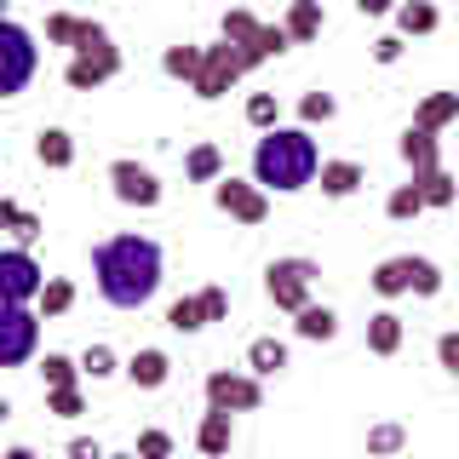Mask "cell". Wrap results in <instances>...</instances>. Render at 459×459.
Instances as JSON below:
<instances>
[{"mask_svg":"<svg viewBox=\"0 0 459 459\" xmlns=\"http://www.w3.org/2000/svg\"><path fill=\"white\" fill-rule=\"evenodd\" d=\"M161 276H167V253L150 236H109L92 247V281L104 293V305H115V310L155 305Z\"/></svg>","mask_w":459,"mask_h":459,"instance_id":"cell-1","label":"cell"},{"mask_svg":"<svg viewBox=\"0 0 459 459\" xmlns=\"http://www.w3.org/2000/svg\"><path fill=\"white\" fill-rule=\"evenodd\" d=\"M322 172V150H316L310 126H270L253 143V184L270 195H299Z\"/></svg>","mask_w":459,"mask_h":459,"instance_id":"cell-2","label":"cell"},{"mask_svg":"<svg viewBox=\"0 0 459 459\" xmlns=\"http://www.w3.org/2000/svg\"><path fill=\"white\" fill-rule=\"evenodd\" d=\"M115 75H121V47H115V35L104 23L86 18L75 52H69V69H64L69 92H98V86H109Z\"/></svg>","mask_w":459,"mask_h":459,"instance_id":"cell-3","label":"cell"},{"mask_svg":"<svg viewBox=\"0 0 459 459\" xmlns=\"http://www.w3.org/2000/svg\"><path fill=\"white\" fill-rule=\"evenodd\" d=\"M368 287H373L379 299H402V293L437 299V293H442V270H437V258H420V253H396V258H379V264H373Z\"/></svg>","mask_w":459,"mask_h":459,"instance_id":"cell-4","label":"cell"},{"mask_svg":"<svg viewBox=\"0 0 459 459\" xmlns=\"http://www.w3.org/2000/svg\"><path fill=\"white\" fill-rule=\"evenodd\" d=\"M224 40L230 47H241V57H247V69H258L264 57H281V52H293V40H287V29L281 23H264V18H253L247 6H236V12H224Z\"/></svg>","mask_w":459,"mask_h":459,"instance_id":"cell-5","label":"cell"},{"mask_svg":"<svg viewBox=\"0 0 459 459\" xmlns=\"http://www.w3.org/2000/svg\"><path fill=\"white\" fill-rule=\"evenodd\" d=\"M316 276H322V264H316V258H305V253L270 258V264H264V293H270V305L287 310V316H299V310L310 305Z\"/></svg>","mask_w":459,"mask_h":459,"instance_id":"cell-6","label":"cell"},{"mask_svg":"<svg viewBox=\"0 0 459 459\" xmlns=\"http://www.w3.org/2000/svg\"><path fill=\"white\" fill-rule=\"evenodd\" d=\"M35 69H40V47H35V35H29L23 23L0 18V104H6V98H18V92H29Z\"/></svg>","mask_w":459,"mask_h":459,"instance_id":"cell-7","label":"cell"},{"mask_svg":"<svg viewBox=\"0 0 459 459\" xmlns=\"http://www.w3.org/2000/svg\"><path fill=\"white\" fill-rule=\"evenodd\" d=\"M241 75H247V57H241V47H230V40L219 35L212 47H201V75H195L190 92L201 98V104H219Z\"/></svg>","mask_w":459,"mask_h":459,"instance_id":"cell-8","label":"cell"},{"mask_svg":"<svg viewBox=\"0 0 459 459\" xmlns=\"http://www.w3.org/2000/svg\"><path fill=\"white\" fill-rule=\"evenodd\" d=\"M40 351V310L35 305H0V368H23Z\"/></svg>","mask_w":459,"mask_h":459,"instance_id":"cell-9","label":"cell"},{"mask_svg":"<svg viewBox=\"0 0 459 459\" xmlns=\"http://www.w3.org/2000/svg\"><path fill=\"white\" fill-rule=\"evenodd\" d=\"M109 195L121 201V207H138V212H150V207H161V178H155V167H143L133 161V155H115L109 161Z\"/></svg>","mask_w":459,"mask_h":459,"instance_id":"cell-10","label":"cell"},{"mask_svg":"<svg viewBox=\"0 0 459 459\" xmlns=\"http://www.w3.org/2000/svg\"><path fill=\"white\" fill-rule=\"evenodd\" d=\"M40 287H47V270L29 247H0V305H35Z\"/></svg>","mask_w":459,"mask_h":459,"instance_id":"cell-11","label":"cell"},{"mask_svg":"<svg viewBox=\"0 0 459 459\" xmlns=\"http://www.w3.org/2000/svg\"><path fill=\"white\" fill-rule=\"evenodd\" d=\"M207 408H224V413H258V408H264V379H258V373L212 368V373H207Z\"/></svg>","mask_w":459,"mask_h":459,"instance_id":"cell-12","label":"cell"},{"mask_svg":"<svg viewBox=\"0 0 459 459\" xmlns=\"http://www.w3.org/2000/svg\"><path fill=\"white\" fill-rule=\"evenodd\" d=\"M212 207L230 212L236 224H264L270 219V190H258L253 178H230L224 172V178L212 184Z\"/></svg>","mask_w":459,"mask_h":459,"instance_id":"cell-13","label":"cell"},{"mask_svg":"<svg viewBox=\"0 0 459 459\" xmlns=\"http://www.w3.org/2000/svg\"><path fill=\"white\" fill-rule=\"evenodd\" d=\"M121 373L138 385V391H161V385L172 379V356L161 351V344H143V351L126 356V368H121Z\"/></svg>","mask_w":459,"mask_h":459,"instance_id":"cell-14","label":"cell"},{"mask_svg":"<svg viewBox=\"0 0 459 459\" xmlns=\"http://www.w3.org/2000/svg\"><path fill=\"white\" fill-rule=\"evenodd\" d=\"M396 155L408 161L413 178H425V172H437V167H442V138H437V133H425V126H408V133H402V143H396Z\"/></svg>","mask_w":459,"mask_h":459,"instance_id":"cell-15","label":"cell"},{"mask_svg":"<svg viewBox=\"0 0 459 459\" xmlns=\"http://www.w3.org/2000/svg\"><path fill=\"white\" fill-rule=\"evenodd\" d=\"M230 442H236V413L207 408V413H201V425H195V448L207 454V459H224Z\"/></svg>","mask_w":459,"mask_h":459,"instance_id":"cell-16","label":"cell"},{"mask_svg":"<svg viewBox=\"0 0 459 459\" xmlns=\"http://www.w3.org/2000/svg\"><path fill=\"white\" fill-rule=\"evenodd\" d=\"M316 184H322V195H327V201H351V195L368 184V167H362V161H322Z\"/></svg>","mask_w":459,"mask_h":459,"instance_id":"cell-17","label":"cell"},{"mask_svg":"<svg viewBox=\"0 0 459 459\" xmlns=\"http://www.w3.org/2000/svg\"><path fill=\"white\" fill-rule=\"evenodd\" d=\"M281 29H287V40H293V47H310V40H322V29H327L322 0H293V6H287V18H281Z\"/></svg>","mask_w":459,"mask_h":459,"instance_id":"cell-18","label":"cell"},{"mask_svg":"<svg viewBox=\"0 0 459 459\" xmlns=\"http://www.w3.org/2000/svg\"><path fill=\"white\" fill-rule=\"evenodd\" d=\"M35 161L52 167V172H69L75 167V133H69V126H40L35 133Z\"/></svg>","mask_w":459,"mask_h":459,"instance_id":"cell-19","label":"cell"},{"mask_svg":"<svg viewBox=\"0 0 459 459\" xmlns=\"http://www.w3.org/2000/svg\"><path fill=\"white\" fill-rule=\"evenodd\" d=\"M459 121V92H425L420 109H413V126H425V133H448V126Z\"/></svg>","mask_w":459,"mask_h":459,"instance_id":"cell-20","label":"cell"},{"mask_svg":"<svg viewBox=\"0 0 459 459\" xmlns=\"http://www.w3.org/2000/svg\"><path fill=\"white\" fill-rule=\"evenodd\" d=\"M391 18H396V35H402V40H413V35H437V29H442V12L430 6V0H402Z\"/></svg>","mask_w":459,"mask_h":459,"instance_id":"cell-21","label":"cell"},{"mask_svg":"<svg viewBox=\"0 0 459 459\" xmlns=\"http://www.w3.org/2000/svg\"><path fill=\"white\" fill-rule=\"evenodd\" d=\"M293 333H299V339H310V344L339 339V310H333V305H305V310L293 316Z\"/></svg>","mask_w":459,"mask_h":459,"instance_id":"cell-22","label":"cell"},{"mask_svg":"<svg viewBox=\"0 0 459 459\" xmlns=\"http://www.w3.org/2000/svg\"><path fill=\"white\" fill-rule=\"evenodd\" d=\"M184 178H190V184H219L224 178V150H219V143H190V155H184Z\"/></svg>","mask_w":459,"mask_h":459,"instance_id":"cell-23","label":"cell"},{"mask_svg":"<svg viewBox=\"0 0 459 459\" xmlns=\"http://www.w3.org/2000/svg\"><path fill=\"white\" fill-rule=\"evenodd\" d=\"M368 351L373 356H396L402 351V316L396 310H373L368 316Z\"/></svg>","mask_w":459,"mask_h":459,"instance_id":"cell-24","label":"cell"},{"mask_svg":"<svg viewBox=\"0 0 459 459\" xmlns=\"http://www.w3.org/2000/svg\"><path fill=\"white\" fill-rule=\"evenodd\" d=\"M35 310H40V322L69 316V310H75V281H69V276H47V287H40V299H35Z\"/></svg>","mask_w":459,"mask_h":459,"instance_id":"cell-25","label":"cell"},{"mask_svg":"<svg viewBox=\"0 0 459 459\" xmlns=\"http://www.w3.org/2000/svg\"><path fill=\"white\" fill-rule=\"evenodd\" d=\"M420 184V195H425V212H442V207H454V195H459V178L448 167H437V172H425V178H413Z\"/></svg>","mask_w":459,"mask_h":459,"instance_id":"cell-26","label":"cell"},{"mask_svg":"<svg viewBox=\"0 0 459 459\" xmlns=\"http://www.w3.org/2000/svg\"><path fill=\"white\" fill-rule=\"evenodd\" d=\"M161 75L195 86V75H201V47H190V40H184V47H167L161 52Z\"/></svg>","mask_w":459,"mask_h":459,"instance_id":"cell-27","label":"cell"},{"mask_svg":"<svg viewBox=\"0 0 459 459\" xmlns=\"http://www.w3.org/2000/svg\"><path fill=\"white\" fill-rule=\"evenodd\" d=\"M287 368V344L281 339H253L247 344V373H258V379H270V373H281Z\"/></svg>","mask_w":459,"mask_h":459,"instance_id":"cell-28","label":"cell"},{"mask_svg":"<svg viewBox=\"0 0 459 459\" xmlns=\"http://www.w3.org/2000/svg\"><path fill=\"white\" fill-rule=\"evenodd\" d=\"M167 327L172 333H201V327H207V310H201V293H184V299H172L167 305Z\"/></svg>","mask_w":459,"mask_h":459,"instance_id":"cell-29","label":"cell"},{"mask_svg":"<svg viewBox=\"0 0 459 459\" xmlns=\"http://www.w3.org/2000/svg\"><path fill=\"white\" fill-rule=\"evenodd\" d=\"M40 385H47V391H64V385H81V356L47 351V356H40Z\"/></svg>","mask_w":459,"mask_h":459,"instance_id":"cell-30","label":"cell"},{"mask_svg":"<svg viewBox=\"0 0 459 459\" xmlns=\"http://www.w3.org/2000/svg\"><path fill=\"white\" fill-rule=\"evenodd\" d=\"M408 448V430H402L396 420H379V425H368V459H391Z\"/></svg>","mask_w":459,"mask_h":459,"instance_id":"cell-31","label":"cell"},{"mask_svg":"<svg viewBox=\"0 0 459 459\" xmlns=\"http://www.w3.org/2000/svg\"><path fill=\"white\" fill-rule=\"evenodd\" d=\"M425 212V195H420V184H396L391 195H385V219H396V224H408V219H420Z\"/></svg>","mask_w":459,"mask_h":459,"instance_id":"cell-32","label":"cell"},{"mask_svg":"<svg viewBox=\"0 0 459 459\" xmlns=\"http://www.w3.org/2000/svg\"><path fill=\"white\" fill-rule=\"evenodd\" d=\"M115 373H121V356H115L109 344H86L81 351V379L104 385V379H115Z\"/></svg>","mask_w":459,"mask_h":459,"instance_id":"cell-33","label":"cell"},{"mask_svg":"<svg viewBox=\"0 0 459 459\" xmlns=\"http://www.w3.org/2000/svg\"><path fill=\"white\" fill-rule=\"evenodd\" d=\"M81 23L86 18H75V12H47V47H69V52H75Z\"/></svg>","mask_w":459,"mask_h":459,"instance_id":"cell-34","label":"cell"},{"mask_svg":"<svg viewBox=\"0 0 459 459\" xmlns=\"http://www.w3.org/2000/svg\"><path fill=\"white\" fill-rule=\"evenodd\" d=\"M333 115H339L333 92H305V98H299V121H305V126H327Z\"/></svg>","mask_w":459,"mask_h":459,"instance_id":"cell-35","label":"cell"},{"mask_svg":"<svg viewBox=\"0 0 459 459\" xmlns=\"http://www.w3.org/2000/svg\"><path fill=\"white\" fill-rule=\"evenodd\" d=\"M172 448H178V442H172V430H161V425H143L138 442H133L138 459H172Z\"/></svg>","mask_w":459,"mask_h":459,"instance_id":"cell-36","label":"cell"},{"mask_svg":"<svg viewBox=\"0 0 459 459\" xmlns=\"http://www.w3.org/2000/svg\"><path fill=\"white\" fill-rule=\"evenodd\" d=\"M47 413H52V420H81V413H86V391H81V385L47 391Z\"/></svg>","mask_w":459,"mask_h":459,"instance_id":"cell-37","label":"cell"},{"mask_svg":"<svg viewBox=\"0 0 459 459\" xmlns=\"http://www.w3.org/2000/svg\"><path fill=\"white\" fill-rule=\"evenodd\" d=\"M247 126H258V133L281 126V104H276V92H253V98H247Z\"/></svg>","mask_w":459,"mask_h":459,"instance_id":"cell-38","label":"cell"},{"mask_svg":"<svg viewBox=\"0 0 459 459\" xmlns=\"http://www.w3.org/2000/svg\"><path fill=\"white\" fill-rule=\"evenodd\" d=\"M201 310H207V327L230 322V293H224V287H201Z\"/></svg>","mask_w":459,"mask_h":459,"instance_id":"cell-39","label":"cell"},{"mask_svg":"<svg viewBox=\"0 0 459 459\" xmlns=\"http://www.w3.org/2000/svg\"><path fill=\"white\" fill-rule=\"evenodd\" d=\"M402 52H408V40H402V35H379V40H373V64H385V69L402 64Z\"/></svg>","mask_w":459,"mask_h":459,"instance_id":"cell-40","label":"cell"},{"mask_svg":"<svg viewBox=\"0 0 459 459\" xmlns=\"http://www.w3.org/2000/svg\"><path fill=\"white\" fill-rule=\"evenodd\" d=\"M437 362H442V368H448L454 379H459V333H454V327H448V333L437 339Z\"/></svg>","mask_w":459,"mask_h":459,"instance_id":"cell-41","label":"cell"},{"mask_svg":"<svg viewBox=\"0 0 459 459\" xmlns=\"http://www.w3.org/2000/svg\"><path fill=\"white\" fill-rule=\"evenodd\" d=\"M40 230H47V224H40L35 212H18V224H12V236H18V247H35V241H40Z\"/></svg>","mask_w":459,"mask_h":459,"instance_id":"cell-42","label":"cell"},{"mask_svg":"<svg viewBox=\"0 0 459 459\" xmlns=\"http://www.w3.org/2000/svg\"><path fill=\"white\" fill-rule=\"evenodd\" d=\"M109 448H104V442H92V437H75V442H69V459H104Z\"/></svg>","mask_w":459,"mask_h":459,"instance_id":"cell-43","label":"cell"},{"mask_svg":"<svg viewBox=\"0 0 459 459\" xmlns=\"http://www.w3.org/2000/svg\"><path fill=\"white\" fill-rule=\"evenodd\" d=\"M396 6H402V0H356V12H362V18H391Z\"/></svg>","mask_w":459,"mask_h":459,"instance_id":"cell-44","label":"cell"},{"mask_svg":"<svg viewBox=\"0 0 459 459\" xmlns=\"http://www.w3.org/2000/svg\"><path fill=\"white\" fill-rule=\"evenodd\" d=\"M18 212H23L18 201H6V195H0V230H12V224H18Z\"/></svg>","mask_w":459,"mask_h":459,"instance_id":"cell-45","label":"cell"},{"mask_svg":"<svg viewBox=\"0 0 459 459\" xmlns=\"http://www.w3.org/2000/svg\"><path fill=\"white\" fill-rule=\"evenodd\" d=\"M0 459H40V454L29 448V442H18V448H6V454H0Z\"/></svg>","mask_w":459,"mask_h":459,"instance_id":"cell-46","label":"cell"},{"mask_svg":"<svg viewBox=\"0 0 459 459\" xmlns=\"http://www.w3.org/2000/svg\"><path fill=\"white\" fill-rule=\"evenodd\" d=\"M6 420H12V402H6V396H0V425H6Z\"/></svg>","mask_w":459,"mask_h":459,"instance_id":"cell-47","label":"cell"},{"mask_svg":"<svg viewBox=\"0 0 459 459\" xmlns=\"http://www.w3.org/2000/svg\"><path fill=\"white\" fill-rule=\"evenodd\" d=\"M104 459H138V454H133V448H126V454H104Z\"/></svg>","mask_w":459,"mask_h":459,"instance_id":"cell-48","label":"cell"},{"mask_svg":"<svg viewBox=\"0 0 459 459\" xmlns=\"http://www.w3.org/2000/svg\"><path fill=\"white\" fill-rule=\"evenodd\" d=\"M6 6H12V0H0V18H6Z\"/></svg>","mask_w":459,"mask_h":459,"instance_id":"cell-49","label":"cell"}]
</instances>
